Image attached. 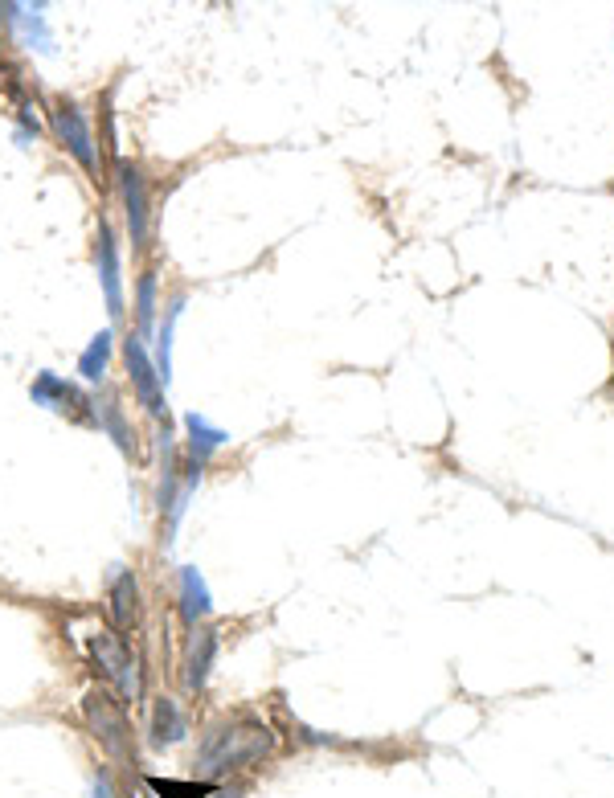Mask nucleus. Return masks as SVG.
I'll return each instance as SVG.
<instances>
[{"label":"nucleus","instance_id":"nucleus-1","mask_svg":"<svg viewBox=\"0 0 614 798\" xmlns=\"http://www.w3.org/2000/svg\"><path fill=\"white\" fill-rule=\"evenodd\" d=\"M271 745H275V737L262 725H217L201 741V770L213 778L230 774V770H246L267 758Z\"/></svg>","mask_w":614,"mask_h":798},{"label":"nucleus","instance_id":"nucleus-2","mask_svg":"<svg viewBox=\"0 0 614 798\" xmlns=\"http://www.w3.org/2000/svg\"><path fill=\"white\" fill-rule=\"evenodd\" d=\"M50 136L58 140V148L91 176L99 181L103 176V152H99V140H95V127L86 119V111L74 103V99H54L50 103Z\"/></svg>","mask_w":614,"mask_h":798},{"label":"nucleus","instance_id":"nucleus-3","mask_svg":"<svg viewBox=\"0 0 614 798\" xmlns=\"http://www.w3.org/2000/svg\"><path fill=\"white\" fill-rule=\"evenodd\" d=\"M86 725H91L95 741L103 745V753L119 766H136V745H131V725L123 713V700H115L111 688H91L82 700Z\"/></svg>","mask_w":614,"mask_h":798},{"label":"nucleus","instance_id":"nucleus-4","mask_svg":"<svg viewBox=\"0 0 614 798\" xmlns=\"http://www.w3.org/2000/svg\"><path fill=\"white\" fill-rule=\"evenodd\" d=\"M181 426H185V455H181V508L189 512V500H193V492L201 487V479H205L213 455L230 442V430L213 426V422H209L205 414H197V410H189Z\"/></svg>","mask_w":614,"mask_h":798},{"label":"nucleus","instance_id":"nucleus-5","mask_svg":"<svg viewBox=\"0 0 614 798\" xmlns=\"http://www.w3.org/2000/svg\"><path fill=\"white\" fill-rule=\"evenodd\" d=\"M86 651H91V659L99 663L95 672H103L123 700H140V692H144L140 659H136V651L127 647V639L115 627H99L91 639H86Z\"/></svg>","mask_w":614,"mask_h":798},{"label":"nucleus","instance_id":"nucleus-6","mask_svg":"<svg viewBox=\"0 0 614 798\" xmlns=\"http://www.w3.org/2000/svg\"><path fill=\"white\" fill-rule=\"evenodd\" d=\"M115 189H119V205H123V221H127V238L131 250H148V234H152V193H148V176L140 164L119 160L115 164Z\"/></svg>","mask_w":614,"mask_h":798},{"label":"nucleus","instance_id":"nucleus-7","mask_svg":"<svg viewBox=\"0 0 614 798\" xmlns=\"http://www.w3.org/2000/svg\"><path fill=\"white\" fill-rule=\"evenodd\" d=\"M123 365H127V381H131V393H136V402L148 410V418L156 422H168V389L152 365V348L148 340H140L136 332H127L123 340Z\"/></svg>","mask_w":614,"mask_h":798},{"label":"nucleus","instance_id":"nucleus-8","mask_svg":"<svg viewBox=\"0 0 614 798\" xmlns=\"http://www.w3.org/2000/svg\"><path fill=\"white\" fill-rule=\"evenodd\" d=\"M160 438V487H156V512H160V524H164V549L177 541V528L185 520V508H181V451H177V434L164 430L156 434Z\"/></svg>","mask_w":614,"mask_h":798},{"label":"nucleus","instance_id":"nucleus-9","mask_svg":"<svg viewBox=\"0 0 614 798\" xmlns=\"http://www.w3.org/2000/svg\"><path fill=\"white\" fill-rule=\"evenodd\" d=\"M29 397L33 406L50 410V414H62V418H74V422H91L95 426V414H91V397H82V389L74 381H66L62 373L54 369H41L29 385Z\"/></svg>","mask_w":614,"mask_h":798},{"label":"nucleus","instance_id":"nucleus-10","mask_svg":"<svg viewBox=\"0 0 614 798\" xmlns=\"http://www.w3.org/2000/svg\"><path fill=\"white\" fill-rule=\"evenodd\" d=\"M95 271H99L107 312H111V320H119L127 312V299H123V250H119V234H115V226L107 217L99 221V234H95Z\"/></svg>","mask_w":614,"mask_h":798},{"label":"nucleus","instance_id":"nucleus-11","mask_svg":"<svg viewBox=\"0 0 614 798\" xmlns=\"http://www.w3.org/2000/svg\"><path fill=\"white\" fill-rule=\"evenodd\" d=\"M107 614H111V627H115L119 635L140 623V614H144V594H140L136 569L111 565V573H107Z\"/></svg>","mask_w":614,"mask_h":798},{"label":"nucleus","instance_id":"nucleus-12","mask_svg":"<svg viewBox=\"0 0 614 798\" xmlns=\"http://www.w3.org/2000/svg\"><path fill=\"white\" fill-rule=\"evenodd\" d=\"M91 414H95V426L115 442V451L123 459H136V430H131V422H127V410L119 402V393H111V389L95 393L91 397Z\"/></svg>","mask_w":614,"mask_h":798},{"label":"nucleus","instance_id":"nucleus-13","mask_svg":"<svg viewBox=\"0 0 614 798\" xmlns=\"http://www.w3.org/2000/svg\"><path fill=\"white\" fill-rule=\"evenodd\" d=\"M177 610H181L185 631L201 627L205 618L213 614V594H209V586H205L197 565H181L177 569Z\"/></svg>","mask_w":614,"mask_h":798},{"label":"nucleus","instance_id":"nucleus-14","mask_svg":"<svg viewBox=\"0 0 614 798\" xmlns=\"http://www.w3.org/2000/svg\"><path fill=\"white\" fill-rule=\"evenodd\" d=\"M217 647H222V635H217V627H193V631H189V651H185V688H189V692H201V688L209 684Z\"/></svg>","mask_w":614,"mask_h":798},{"label":"nucleus","instance_id":"nucleus-15","mask_svg":"<svg viewBox=\"0 0 614 798\" xmlns=\"http://www.w3.org/2000/svg\"><path fill=\"white\" fill-rule=\"evenodd\" d=\"M181 316H185V295H172L168 307H164V316H160V324H156V336H152V365H156L164 389L172 381V336H177Z\"/></svg>","mask_w":614,"mask_h":798},{"label":"nucleus","instance_id":"nucleus-16","mask_svg":"<svg viewBox=\"0 0 614 798\" xmlns=\"http://www.w3.org/2000/svg\"><path fill=\"white\" fill-rule=\"evenodd\" d=\"M111 357H115V328H99V332L91 336V344L78 352V369H74V373H78L86 385H103L107 373H111Z\"/></svg>","mask_w":614,"mask_h":798},{"label":"nucleus","instance_id":"nucleus-17","mask_svg":"<svg viewBox=\"0 0 614 798\" xmlns=\"http://www.w3.org/2000/svg\"><path fill=\"white\" fill-rule=\"evenodd\" d=\"M0 13L21 29V37L29 41V50H41V54L54 50V33L46 25V5H5Z\"/></svg>","mask_w":614,"mask_h":798},{"label":"nucleus","instance_id":"nucleus-18","mask_svg":"<svg viewBox=\"0 0 614 798\" xmlns=\"http://www.w3.org/2000/svg\"><path fill=\"white\" fill-rule=\"evenodd\" d=\"M185 733H189V725H185V717H181L177 700H172V696H160L156 708H152V745H156V749L177 745Z\"/></svg>","mask_w":614,"mask_h":798},{"label":"nucleus","instance_id":"nucleus-19","mask_svg":"<svg viewBox=\"0 0 614 798\" xmlns=\"http://www.w3.org/2000/svg\"><path fill=\"white\" fill-rule=\"evenodd\" d=\"M156 307H160V279L156 271H144L136 283V336L140 340L156 336Z\"/></svg>","mask_w":614,"mask_h":798},{"label":"nucleus","instance_id":"nucleus-20","mask_svg":"<svg viewBox=\"0 0 614 798\" xmlns=\"http://www.w3.org/2000/svg\"><path fill=\"white\" fill-rule=\"evenodd\" d=\"M148 786L160 798H209V794H217L213 782H164V778H152Z\"/></svg>","mask_w":614,"mask_h":798},{"label":"nucleus","instance_id":"nucleus-21","mask_svg":"<svg viewBox=\"0 0 614 798\" xmlns=\"http://www.w3.org/2000/svg\"><path fill=\"white\" fill-rule=\"evenodd\" d=\"M95 798H119V790H115V782H111V774H107V770H99V774H95Z\"/></svg>","mask_w":614,"mask_h":798},{"label":"nucleus","instance_id":"nucleus-22","mask_svg":"<svg viewBox=\"0 0 614 798\" xmlns=\"http://www.w3.org/2000/svg\"><path fill=\"white\" fill-rule=\"evenodd\" d=\"M0 58H5V41H0Z\"/></svg>","mask_w":614,"mask_h":798}]
</instances>
